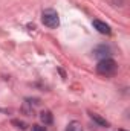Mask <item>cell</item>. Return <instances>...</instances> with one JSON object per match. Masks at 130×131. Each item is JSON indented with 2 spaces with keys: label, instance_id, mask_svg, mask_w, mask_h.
<instances>
[{
  "label": "cell",
  "instance_id": "1",
  "mask_svg": "<svg viewBox=\"0 0 130 131\" xmlns=\"http://www.w3.org/2000/svg\"><path fill=\"white\" fill-rule=\"evenodd\" d=\"M41 23L51 29H55L60 26V17L55 9H44L41 14Z\"/></svg>",
  "mask_w": 130,
  "mask_h": 131
},
{
  "label": "cell",
  "instance_id": "2",
  "mask_svg": "<svg viewBox=\"0 0 130 131\" xmlns=\"http://www.w3.org/2000/svg\"><path fill=\"white\" fill-rule=\"evenodd\" d=\"M116 70H118V64H116L112 58L99 60L98 64H97V72L99 75H104V76H110V75H113Z\"/></svg>",
  "mask_w": 130,
  "mask_h": 131
},
{
  "label": "cell",
  "instance_id": "3",
  "mask_svg": "<svg viewBox=\"0 0 130 131\" xmlns=\"http://www.w3.org/2000/svg\"><path fill=\"white\" fill-rule=\"evenodd\" d=\"M109 55H110V47H109V46L101 44V46H97V47L94 49V57H98V58H101V60L109 58Z\"/></svg>",
  "mask_w": 130,
  "mask_h": 131
},
{
  "label": "cell",
  "instance_id": "4",
  "mask_svg": "<svg viewBox=\"0 0 130 131\" xmlns=\"http://www.w3.org/2000/svg\"><path fill=\"white\" fill-rule=\"evenodd\" d=\"M92 25H94V28L97 29L99 34H104V35H109V34L112 32V29H110V26L107 25V23H104V21H101V20H94L92 21Z\"/></svg>",
  "mask_w": 130,
  "mask_h": 131
},
{
  "label": "cell",
  "instance_id": "5",
  "mask_svg": "<svg viewBox=\"0 0 130 131\" xmlns=\"http://www.w3.org/2000/svg\"><path fill=\"white\" fill-rule=\"evenodd\" d=\"M40 121L44 124V125H51L52 122H54V117H52V113L51 111H48V110H44V111H41L40 113Z\"/></svg>",
  "mask_w": 130,
  "mask_h": 131
},
{
  "label": "cell",
  "instance_id": "6",
  "mask_svg": "<svg viewBox=\"0 0 130 131\" xmlns=\"http://www.w3.org/2000/svg\"><path fill=\"white\" fill-rule=\"evenodd\" d=\"M90 117H92V119H94V121L97 122L99 127H106V128H107V127L110 125V124H109V122H107L106 119H103L101 116H98V114H95V113H90Z\"/></svg>",
  "mask_w": 130,
  "mask_h": 131
},
{
  "label": "cell",
  "instance_id": "7",
  "mask_svg": "<svg viewBox=\"0 0 130 131\" xmlns=\"http://www.w3.org/2000/svg\"><path fill=\"white\" fill-rule=\"evenodd\" d=\"M66 131H83V127H81V124H80V122L73 121V122H70V124L67 125Z\"/></svg>",
  "mask_w": 130,
  "mask_h": 131
},
{
  "label": "cell",
  "instance_id": "8",
  "mask_svg": "<svg viewBox=\"0 0 130 131\" xmlns=\"http://www.w3.org/2000/svg\"><path fill=\"white\" fill-rule=\"evenodd\" d=\"M12 125H17V128H20V130H26V124H25V122H22V121L14 119V121H12Z\"/></svg>",
  "mask_w": 130,
  "mask_h": 131
},
{
  "label": "cell",
  "instance_id": "9",
  "mask_svg": "<svg viewBox=\"0 0 130 131\" xmlns=\"http://www.w3.org/2000/svg\"><path fill=\"white\" fill-rule=\"evenodd\" d=\"M32 131H46L44 127H40V125H32Z\"/></svg>",
  "mask_w": 130,
  "mask_h": 131
}]
</instances>
